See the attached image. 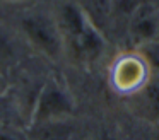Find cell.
<instances>
[{
  "instance_id": "cell-5",
  "label": "cell",
  "mask_w": 159,
  "mask_h": 140,
  "mask_svg": "<svg viewBox=\"0 0 159 140\" xmlns=\"http://www.w3.org/2000/svg\"><path fill=\"white\" fill-rule=\"evenodd\" d=\"M130 31L135 38L140 39H151L159 33V16H156L151 9L137 7L132 12Z\"/></svg>"
},
{
  "instance_id": "cell-1",
  "label": "cell",
  "mask_w": 159,
  "mask_h": 140,
  "mask_svg": "<svg viewBox=\"0 0 159 140\" xmlns=\"http://www.w3.org/2000/svg\"><path fill=\"white\" fill-rule=\"evenodd\" d=\"M57 24L63 38V46L65 43L69 44L70 50L75 53V56H79L80 60L93 61L101 55L103 38L87 20L86 14L79 7L72 3L62 5L60 14L57 17Z\"/></svg>"
},
{
  "instance_id": "cell-2",
  "label": "cell",
  "mask_w": 159,
  "mask_h": 140,
  "mask_svg": "<svg viewBox=\"0 0 159 140\" xmlns=\"http://www.w3.org/2000/svg\"><path fill=\"white\" fill-rule=\"evenodd\" d=\"M21 27L26 38L41 53L50 58H58L63 51V38L57 19L39 12H31L21 19Z\"/></svg>"
},
{
  "instance_id": "cell-8",
  "label": "cell",
  "mask_w": 159,
  "mask_h": 140,
  "mask_svg": "<svg viewBox=\"0 0 159 140\" xmlns=\"http://www.w3.org/2000/svg\"><path fill=\"white\" fill-rule=\"evenodd\" d=\"M5 89H7V80H5L4 72H0V94H4Z\"/></svg>"
},
{
  "instance_id": "cell-3",
  "label": "cell",
  "mask_w": 159,
  "mask_h": 140,
  "mask_svg": "<svg viewBox=\"0 0 159 140\" xmlns=\"http://www.w3.org/2000/svg\"><path fill=\"white\" fill-rule=\"evenodd\" d=\"M72 113V102L69 96L58 85L45 84L39 91V96L34 102L33 111V125H45V123L63 121Z\"/></svg>"
},
{
  "instance_id": "cell-7",
  "label": "cell",
  "mask_w": 159,
  "mask_h": 140,
  "mask_svg": "<svg viewBox=\"0 0 159 140\" xmlns=\"http://www.w3.org/2000/svg\"><path fill=\"white\" fill-rule=\"evenodd\" d=\"M16 60V51L9 36L0 27V72H5Z\"/></svg>"
},
{
  "instance_id": "cell-4",
  "label": "cell",
  "mask_w": 159,
  "mask_h": 140,
  "mask_svg": "<svg viewBox=\"0 0 159 140\" xmlns=\"http://www.w3.org/2000/svg\"><path fill=\"white\" fill-rule=\"evenodd\" d=\"M113 85L120 92H139L147 84V65L137 56H123L113 68Z\"/></svg>"
},
{
  "instance_id": "cell-6",
  "label": "cell",
  "mask_w": 159,
  "mask_h": 140,
  "mask_svg": "<svg viewBox=\"0 0 159 140\" xmlns=\"http://www.w3.org/2000/svg\"><path fill=\"white\" fill-rule=\"evenodd\" d=\"M139 104L152 118H159V85L145 84L139 91Z\"/></svg>"
}]
</instances>
